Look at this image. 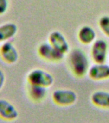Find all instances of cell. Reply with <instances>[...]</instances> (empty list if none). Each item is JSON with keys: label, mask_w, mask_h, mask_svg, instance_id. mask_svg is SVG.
<instances>
[{"label": "cell", "mask_w": 109, "mask_h": 123, "mask_svg": "<svg viewBox=\"0 0 109 123\" xmlns=\"http://www.w3.org/2000/svg\"><path fill=\"white\" fill-rule=\"evenodd\" d=\"M69 65L73 74L77 78L84 77L90 68L87 56L78 48L74 49L69 54Z\"/></svg>", "instance_id": "6da1fadb"}, {"label": "cell", "mask_w": 109, "mask_h": 123, "mask_svg": "<svg viewBox=\"0 0 109 123\" xmlns=\"http://www.w3.org/2000/svg\"><path fill=\"white\" fill-rule=\"evenodd\" d=\"M28 84L48 88L54 82L53 76L49 72L43 69H33L27 76Z\"/></svg>", "instance_id": "7a4b0ae2"}, {"label": "cell", "mask_w": 109, "mask_h": 123, "mask_svg": "<svg viewBox=\"0 0 109 123\" xmlns=\"http://www.w3.org/2000/svg\"><path fill=\"white\" fill-rule=\"evenodd\" d=\"M109 53V45L103 39H98L92 43L90 55L96 63H105Z\"/></svg>", "instance_id": "3957f363"}, {"label": "cell", "mask_w": 109, "mask_h": 123, "mask_svg": "<svg viewBox=\"0 0 109 123\" xmlns=\"http://www.w3.org/2000/svg\"><path fill=\"white\" fill-rule=\"evenodd\" d=\"M52 99L57 105L67 106L75 103L77 99V95L73 90L58 89L53 92Z\"/></svg>", "instance_id": "277c9868"}, {"label": "cell", "mask_w": 109, "mask_h": 123, "mask_svg": "<svg viewBox=\"0 0 109 123\" xmlns=\"http://www.w3.org/2000/svg\"><path fill=\"white\" fill-rule=\"evenodd\" d=\"M37 53L41 58L51 62H60L64 59L65 55L55 49L49 42H45L40 44L38 46Z\"/></svg>", "instance_id": "5b68a950"}, {"label": "cell", "mask_w": 109, "mask_h": 123, "mask_svg": "<svg viewBox=\"0 0 109 123\" xmlns=\"http://www.w3.org/2000/svg\"><path fill=\"white\" fill-rule=\"evenodd\" d=\"M0 58L2 61L7 64H13L19 59L18 51L10 41H8L0 46Z\"/></svg>", "instance_id": "8992f818"}, {"label": "cell", "mask_w": 109, "mask_h": 123, "mask_svg": "<svg viewBox=\"0 0 109 123\" xmlns=\"http://www.w3.org/2000/svg\"><path fill=\"white\" fill-rule=\"evenodd\" d=\"M49 43L55 49L63 54H66L69 50V45L62 33L58 31H54L50 34Z\"/></svg>", "instance_id": "52a82bcc"}, {"label": "cell", "mask_w": 109, "mask_h": 123, "mask_svg": "<svg viewBox=\"0 0 109 123\" xmlns=\"http://www.w3.org/2000/svg\"><path fill=\"white\" fill-rule=\"evenodd\" d=\"M19 112L13 104L7 100L0 99V119L5 121H13L17 119Z\"/></svg>", "instance_id": "ba28073f"}, {"label": "cell", "mask_w": 109, "mask_h": 123, "mask_svg": "<svg viewBox=\"0 0 109 123\" xmlns=\"http://www.w3.org/2000/svg\"><path fill=\"white\" fill-rule=\"evenodd\" d=\"M88 75L94 81L105 80L109 78V65L105 63H96L89 69Z\"/></svg>", "instance_id": "9c48e42d"}, {"label": "cell", "mask_w": 109, "mask_h": 123, "mask_svg": "<svg viewBox=\"0 0 109 123\" xmlns=\"http://www.w3.org/2000/svg\"><path fill=\"white\" fill-rule=\"evenodd\" d=\"M18 28L16 24L7 22L0 25V43L8 42L17 34Z\"/></svg>", "instance_id": "30bf717a"}, {"label": "cell", "mask_w": 109, "mask_h": 123, "mask_svg": "<svg viewBox=\"0 0 109 123\" xmlns=\"http://www.w3.org/2000/svg\"><path fill=\"white\" fill-rule=\"evenodd\" d=\"M48 88L29 84L28 94L30 99L35 103H40L46 98L48 95Z\"/></svg>", "instance_id": "8fae6325"}, {"label": "cell", "mask_w": 109, "mask_h": 123, "mask_svg": "<svg viewBox=\"0 0 109 123\" xmlns=\"http://www.w3.org/2000/svg\"><path fill=\"white\" fill-rule=\"evenodd\" d=\"M96 33L92 28L89 26L82 27L78 33V38L83 44L88 45L93 43L96 40Z\"/></svg>", "instance_id": "7c38bea8"}, {"label": "cell", "mask_w": 109, "mask_h": 123, "mask_svg": "<svg viewBox=\"0 0 109 123\" xmlns=\"http://www.w3.org/2000/svg\"><path fill=\"white\" fill-rule=\"evenodd\" d=\"M92 103L101 108H109V92L103 90H98L91 96Z\"/></svg>", "instance_id": "4fadbf2b"}, {"label": "cell", "mask_w": 109, "mask_h": 123, "mask_svg": "<svg viewBox=\"0 0 109 123\" xmlns=\"http://www.w3.org/2000/svg\"><path fill=\"white\" fill-rule=\"evenodd\" d=\"M98 25L102 32L109 37V16L103 15L98 21Z\"/></svg>", "instance_id": "5bb4252c"}, {"label": "cell", "mask_w": 109, "mask_h": 123, "mask_svg": "<svg viewBox=\"0 0 109 123\" xmlns=\"http://www.w3.org/2000/svg\"><path fill=\"white\" fill-rule=\"evenodd\" d=\"M9 6L8 0H0V15L5 14Z\"/></svg>", "instance_id": "9a60e30c"}, {"label": "cell", "mask_w": 109, "mask_h": 123, "mask_svg": "<svg viewBox=\"0 0 109 123\" xmlns=\"http://www.w3.org/2000/svg\"><path fill=\"white\" fill-rule=\"evenodd\" d=\"M5 73L1 69H0V90H1L2 88L3 87L4 84H5Z\"/></svg>", "instance_id": "2e32d148"}]
</instances>
